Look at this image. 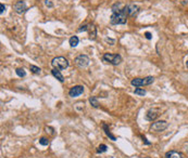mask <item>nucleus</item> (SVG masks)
<instances>
[{"label": "nucleus", "mask_w": 188, "mask_h": 158, "mask_svg": "<svg viewBox=\"0 0 188 158\" xmlns=\"http://www.w3.org/2000/svg\"><path fill=\"white\" fill-rule=\"evenodd\" d=\"M127 16L128 15L126 14L125 10L121 9L119 11H115L111 14V17H110V23L112 25H121V24H125L127 22Z\"/></svg>", "instance_id": "obj_1"}, {"label": "nucleus", "mask_w": 188, "mask_h": 158, "mask_svg": "<svg viewBox=\"0 0 188 158\" xmlns=\"http://www.w3.org/2000/svg\"><path fill=\"white\" fill-rule=\"evenodd\" d=\"M51 65L53 66V68L62 70L69 67V61L63 56H57L51 61Z\"/></svg>", "instance_id": "obj_2"}, {"label": "nucleus", "mask_w": 188, "mask_h": 158, "mask_svg": "<svg viewBox=\"0 0 188 158\" xmlns=\"http://www.w3.org/2000/svg\"><path fill=\"white\" fill-rule=\"evenodd\" d=\"M154 81V78L152 76H149L146 78H135L132 80V86H134L135 88H139V87H143V86H149Z\"/></svg>", "instance_id": "obj_3"}, {"label": "nucleus", "mask_w": 188, "mask_h": 158, "mask_svg": "<svg viewBox=\"0 0 188 158\" xmlns=\"http://www.w3.org/2000/svg\"><path fill=\"white\" fill-rule=\"evenodd\" d=\"M102 60L107 63L112 65H119L122 62V56L120 54H112V53H104Z\"/></svg>", "instance_id": "obj_4"}, {"label": "nucleus", "mask_w": 188, "mask_h": 158, "mask_svg": "<svg viewBox=\"0 0 188 158\" xmlns=\"http://www.w3.org/2000/svg\"><path fill=\"white\" fill-rule=\"evenodd\" d=\"M168 127V124L165 120H158L150 126V130L154 132H162Z\"/></svg>", "instance_id": "obj_5"}, {"label": "nucleus", "mask_w": 188, "mask_h": 158, "mask_svg": "<svg viewBox=\"0 0 188 158\" xmlns=\"http://www.w3.org/2000/svg\"><path fill=\"white\" fill-rule=\"evenodd\" d=\"M89 58L87 56V55H85V54H80V55H78L76 59H75V64L77 65L78 67H86V66H88V64H89Z\"/></svg>", "instance_id": "obj_6"}, {"label": "nucleus", "mask_w": 188, "mask_h": 158, "mask_svg": "<svg viewBox=\"0 0 188 158\" xmlns=\"http://www.w3.org/2000/svg\"><path fill=\"white\" fill-rule=\"evenodd\" d=\"M84 92V87L83 86H74L72 89L69 91V95L71 98H76Z\"/></svg>", "instance_id": "obj_7"}, {"label": "nucleus", "mask_w": 188, "mask_h": 158, "mask_svg": "<svg viewBox=\"0 0 188 158\" xmlns=\"http://www.w3.org/2000/svg\"><path fill=\"white\" fill-rule=\"evenodd\" d=\"M124 10H125L126 14L128 16H134V15H136L138 13L139 8L136 5H128L126 7H124Z\"/></svg>", "instance_id": "obj_8"}, {"label": "nucleus", "mask_w": 188, "mask_h": 158, "mask_svg": "<svg viewBox=\"0 0 188 158\" xmlns=\"http://www.w3.org/2000/svg\"><path fill=\"white\" fill-rule=\"evenodd\" d=\"M14 10L16 13H19V14H22V13H24L25 11L27 10V7H26V3H25L24 1H18L14 5Z\"/></svg>", "instance_id": "obj_9"}, {"label": "nucleus", "mask_w": 188, "mask_h": 158, "mask_svg": "<svg viewBox=\"0 0 188 158\" xmlns=\"http://www.w3.org/2000/svg\"><path fill=\"white\" fill-rule=\"evenodd\" d=\"M159 116V109L157 108H152L149 109L147 114H146V119L149 120V121H154V119H157V117Z\"/></svg>", "instance_id": "obj_10"}, {"label": "nucleus", "mask_w": 188, "mask_h": 158, "mask_svg": "<svg viewBox=\"0 0 188 158\" xmlns=\"http://www.w3.org/2000/svg\"><path fill=\"white\" fill-rule=\"evenodd\" d=\"M165 158H183V154L176 151H170L165 154Z\"/></svg>", "instance_id": "obj_11"}, {"label": "nucleus", "mask_w": 188, "mask_h": 158, "mask_svg": "<svg viewBox=\"0 0 188 158\" xmlns=\"http://www.w3.org/2000/svg\"><path fill=\"white\" fill-rule=\"evenodd\" d=\"M51 74H52V76H53V77H55V78L58 79L59 81H61V82H63V81H64V77H63V75L60 73L59 69L53 68L52 70H51Z\"/></svg>", "instance_id": "obj_12"}, {"label": "nucleus", "mask_w": 188, "mask_h": 158, "mask_svg": "<svg viewBox=\"0 0 188 158\" xmlns=\"http://www.w3.org/2000/svg\"><path fill=\"white\" fill-rule=\"evenodd\" d=\"M88 31H89V37H90V39L94 40L95 38H96V35H97V31H96V27H95L94 24L89 25Z\"/></svg>", "instance_id": "obj_13"}, {"label": "nucleus", "mask_w": 188, "mask_h": 158, "mask_svg": "<svg viewBox=\"0 0 188 158\" xmlns=\"http://www.w3.org/2000/svg\"><path fill=\"white\" fill-rule=\"evenodd\" d=\"M70 46L72 47V48H75L76 46L78 45V42H79V39H78V37H76V36H72L71 38H70Z\"/></svg>", "instance_id": "obj_14"}, {"label": "nucleus", "mask_w": 188, "mask_h": 158, "mask_svg": "<svg viewBox=\"0 0 188 158\" xmlns=\"http://www.w3.org/2000/svg\"><path fill=\"white\" fill-rule=\"evenodd\" d=\"M102 128H103V130H104V133L107 134L108 137H109L112 141H115V137H114L113 134H111V132H110V130H109V128H108V125L107 124H103L102 125Z\"/></svg>", "instance_id": "obj_15"}, {"label": "nucleus", "mask_w": 188, "mask_h": 158, "mask_svg": "<svg viewBox=\"0 0 188 158\" xmlns=\"http://www.w3.org/2000/svg\"><path fill=\"white\" fill-rule=\"evenodd\" d=\"M89 103L91 104V106L95 107V108L99 107V103H98V100H97L96 96H91V98H89Z\"/></svg>", "instance_id": "obj_16"}, {"label": "nucleus", "mask_w": 188, "mask_h": 158, "mask_svg": "<svg viewBox=\"0 0 188 158\" xmlns=\"http://www.w3.org/2000/svg\"><path fill=\"white\" fill-rule=\"evenodd\" d=\"M107 149H108V147H107V145H104V144H100L99 146H98V148H97V153H104V152H107Z\"/></svg>", "instance_id": "obj_17"}, {"label": "nucleus", "mask_w": 188, "mask_h": 158, "mask_svg": "<svg viewBox=\"0 0 188 158\" xmlns=\"http://www.w3.org/2000/svg\"><path fill=\"white\" fill-rule=\"evenodd\" d=\"M30 69L32 70V73H34V74H40V68L37 67V66H35V65H30Z\"/></svg>", "instance_id": "obj_18"}, {"label": "nucleus", "mask_w": 188, "mask_h": 158, "mask_svg": "<svg viewBox=\"0 0 188 158\" xmlns=\"http://www.w3.org/2000/svg\"><path fill=\"white\" fill-rule=\"evenodd\" d=\"M39 144L43 145V146H48L49 145V140L47 138H41L39 140Z\"/></svg>", "instance_id": "obj_19"}, {"label": "nucleus", "mask_w": 188, "mask_h": 158, "mask_svg": "<svg viewBox=\"0 0 188 158\" xmlns=\"http://www.w3.org/2000/svg\"><path fill=\"white\" fill-rule=\"evenodd\" d=\"M135 94L140 95V96H144V95H146V91L144 89H140V88H136L135 89Z\"/></svg>", "instance_id": "obj_20"}, {"label": "nucleus", "mask_w": 188, "mask_h": 158, "mask_svg": "<svg viewBox=\"0 0 188 158\" xmlns=\"http://www.w3.org/2000/svg\"><path fill=\"white\" fill-rule=\"evenodd\" d=\"M16 75L19 76V77H25V75H26V73H25V70L23 68H16Z\"/></svg>", "instance_id": "obj_21"}, {"label": "nucleus", "mask_w": 188, "mask_h": 158, "mask_svg": "<svg viewBox=\"0 0 188 158\" xmlns=\"http://www.w3.org/2000/svg\"><path fill=\"white\" fill-rule=\"evenodd\" d=\"M88 28H89V25L84 24V25H82V26L78 28V31H79V33H82V31H87Z\"/></svg>", "instance_id": "obj_22"}, {"label": "nucleus", "mask_w": 188, "mask_h": 158, "mask_svg": "<svg viewBox=\"0 0 188 158\" xmlns=\"http://www.w3.org/2000/svg\"><path fill=\"white\" fill-rule=\"evenodd\" d=\"M44 3H45V5L48 7V8H52V7H53V3H52L50 0H45Z\"/></svg>", "instance_id": "obj_23"}, {"label": "nucleus", "mask_w": 188, "mask_h": 158, "mask_svg": "<svg viewBox=\"0 0 188 158\" xmlns=\"http://www.w3.org/2000/svg\"><path fill=\"white\" fill-rule=\"evenodd\" d=\"M145 36H146V38L148 40L152 39V35H151V33H149V31H147V33H145Z\"/></svg>", "instance_id": "obj_24"}, {"label": "nucleus", "mask_w": 188, "mask_h": 158, "mask_svg": "<svg viewBox=\"0 0 188 158\" xmlns=\"http://www.w3.org/2000/svg\"><path fill=\"white\" fill-rule=\"evenodd\" d=\"M0 7H1V11H0V14H3L5 12V5H3V3H1L0 5Z\"/></svg>", "instance_id": "obj_25"}, {"label": "nucleus", "mask_w": 188, "mask_h": 158, "mask_svg": "<svg viewBox=\"0 0 188 158\" xmlns=\"http://www.w3.org/2000/svg\"><path fill=\"white\" fill-rule=\"evenodd\" d=\"M105 41H107V42H110L111 45H114V40L111 39V38H105Z\"/></svg>", "instance_id": "obj_26"}, {"label": "nucleus", "mask_w": 188, "mask_h": 158, "mask_svg": "<svg viewBox=\"0 0 188 158\" xmlns=\"http://www.w3.org/2000/svg\"><path fill=\"white\" fill-rule=\"evenodd\" d=\"M143 141H144V143L146 144V145H150V142H149V141H147V139L145 138V137H143Z\"/></svg>", "instance_id": "obj_27"}, {"label": "nucleus", "mask_w": 188, "mask_h": 158, "mask_svg": "<svg viewBox=\"0 0 188 158\" xmlns=\"http://www.w3.org/2000/svg\"><path fill=\"white\" fill-rule=\"evenodd\" d=\"M186 67H187V68H188V61H187V62H186Z\"/></svg>", "instance_id": "obj_28"}, {"label": "nucleus", "mask_w": 188, "mask_h": 158, "mask_svg": "<svg viewBox=\"0 0 188 158\" xmlns=\"http://www.w3.org/2000/svg\"><path fill=\"white\" fill-rule=\"evenodd\" d=\"M186 152L188 153V146H187V148H186Z\"/></svg>", "instance_id": "obj_29"}]
</instances>
